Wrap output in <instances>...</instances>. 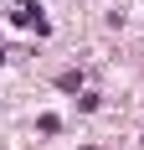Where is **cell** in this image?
Here are the masks:
<instances>
[{"instance_id": "1", "label": "cell", "mask_w": 144, "mask_h": 150, "mask_svg": "<svg viewBox=\"0 0 144 150\" xmlns=\"http://www.w3.org/2000/svg\"><path fill=\"white\" fill-rule=\"evenodd\" d=\"M57 88H67V93H77V88H82V73H62V78H57Z\"/></svg>"}, {"instance_id": "2", "label": "cell", "mask_w": 144, "mask_h": 150, "mask_svg": "<svg viewBox=\"0 0 144 150\" xmlns=\"http://www.w3.org/2000/svg\"><path fill=\"white\" fill-rule=\"evenodd\" d=\"M0 62H5V52H0Z\"/></svg>"}]
</instances>
